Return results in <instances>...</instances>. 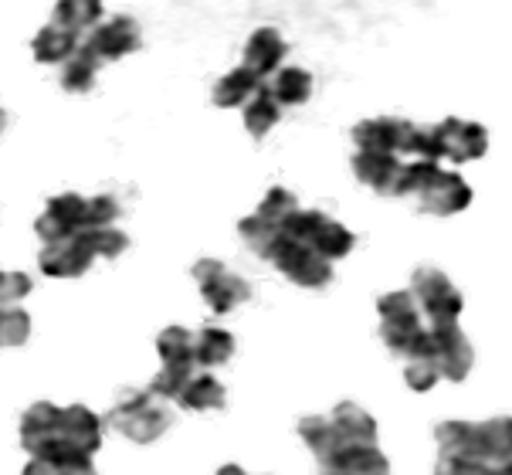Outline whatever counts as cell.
Returning a JSON list of instances; mask_svg holds the SVG:
<instances>
[{
    "label": "cell",
    "mask_w": 512,
    "mask_h": 475,
    "mask_svg": "<svg viewBox=\"0 0 512 475\" xmlns=\"http://www.w3.org/2000/svg\"><path fill=\"white\" fill-rule=\"evenodd\" d=\"M380 340L404 364L411 391H431L438 380L462 384L475 367V347L462 330L465 299L441 269H414L411 289L377 299Z\"/></svg>",
    "instance_id": "6da1fadb"
},
{
    "label": "cell",
    "mask_w": 512,
    "mask_h": 475,
    "mask_svg": "<svg viewBox=\"0 0 512 475\" xmlns=\"http://www.w3.org/2000/svg\"><path fill=\"white\" fill-rule=\"evenodd\" d=\"M238 235L258 258L275 265L285 279L302 289L333 285V262L357 248V235L343 221L329 218L326 211H312V207H292L275 221L248 214L238 221Z\"/></svg>",
    "instance_id": "7a4b0ae2"
},
{
    "label": "cell",
    "mask_w": 512,
    "mask_h": 475,
    "mask_svg": "<svg viewBox=\"0 0 512 475\" xmlns=\"http://www.w3.org/2000/svg\"><path fill=\"white\" fill-rule=\"evenodd\" d=\"M299 438L316 459L319 475H394L377 442V418L357 401L299 418Z\"/></svg>",
    "instance_id": "3957f363"
},
{
    "label": "cell",
    "mask_w": 512,
    "mask_h": 475,
    "mask_svg": "<svg viewBox=\"0 0 512 475\" xmlns=\"http://www.w3.org/2000/svg\"><path fill=\"white\" fill-rule=\"evenodd\" d=\"M435 475H512V414L435 425Z\"/></svg>",
    "instance_id": "277c9868"
},
{
    "label": "cell",
    "mask_w": 512,
    "mask_h": 475,
    "mask_svg": "<svg viewBox=\"0 0 512 475\" xmlns=\"http://www.w3.org/2000/svg\"><path fill=\"white\" fill-rule=\"evenodd\" d=\"M156 353L163 367L150 380V391L177 401L184 411H221L228 408V387L201 364L197 333L184 326H167L156 336Z\"/></svg>",
    "instance_id": "5b68a950"
},
{
    "label": "cell",
    "mask_w": 512,
    "mask_h": 475,
    "mask_svg": "<svg viewBox=\"0 0 512 475\" xmlns=\"http://www.w3.org/2000/svg\"><path fill=\"white\" fill-rule=\"evenodd\" d=\"M102 428V418L85 404L38 401L21 414V448L31 459H92L102 448Z\"/></svg>",
    "instance_id": "8992f818"
},
{
    "label": "cell",
    "mask_w": 512,
    "mask_h": 475,
    "mask_svg": "<svg viewBox=\"0 0 512 475\" xmlns=\"http://www.w3.org/2000/svg\"><path fill=\"white\" fill-rule=\"evenodd\" d=\"M129 248V235L112 228H85L72 238L41 245L38 265L51 279H78L92 269L95 258H119Z\"/></svg>",
    "instance_id": "52a82bcc"
},
{
    "label": "cell",
    "mask_w": 512,
    "mask_h": 475,
    "mask_svg": "<svg viewBox=\"0 0 512 475\" xmlns=\"http://www.w3.org/2000/svg\"><path fill=\"white\" fill-rule=\"evenodd\" d=\"M119 218H123V201L116 194L82 197L75 190H68V194L51 197L41 218L34 221V231L48 245V241L72 238L85 228H112Z\"/></svg>",
    "instance_id": "ba28073f"
},
{
    "label": "cell",
    "mask_w": 512,
    "mask_h": 475,
    "mask_svg": "<svg viewBox=\"0 0 512 475\" xmlns=\"http://www.w3.org/2000/svg\"><path fill=\"white\" fill-rule=\"evenodd\" d=\"M173 421H177V414H173V408L167 404V397L153 394L150 387H143V391L126 387V391H119L116 404H112V411L102 418V425L119 431V435L136 445H150L163 431L173 428Z\"/></svg>",
    "instance_id": "9c48e42d"
},
{
    "label": "cell",
    "mask_w": 512,
    "mask_h": 475,
    "mask_svg": "<svg viewBox=\"0 0 512 475\" xmlns=\"http://www.w3.org/2000/svg\"><path fill=\"white\" fill-rule=\"evenodd\" d=\"M190 275H194L197 285H201V296L207 306H211L214 316H228L255 296L251 282L241 279L238 272H231L221 258H197Z\"/></svg>",
    "instance_id": "30bf717a"
},
{
    "label": "cell",
    "mask_w": 512,
    "mask_h": 475,
    "mask_svg": "<svg viewBox=\"0 0 512 475\" xmlns=\"http://www.w3.org/2000/svg\"><path fill=\"white\" fill-rule=\"evenodd\" d=\"M82 45L89 48L99 62H119V58H126L143 48V28L136 17L116 14V17H109V21L95 24Z\"/></svg>",
    "instance_id": "8fae6325"
},
{
    "label": "cell",
    "mask_w": 512,
    "mask_h": 475,
    "mask_svg": "<svg viewBox=\"0 0 512 475\" xmlns=\"http://www.w3.org/2000/svg\"><path fill=\"white\" fill-rule=\"evenodd\" d=\"M411 129H414V123H407V119L380 116V119H363V123L353 126L350 136H353V143H357V150L394 153V157H401Z\"/></svg>",
    "instance_id": "7c38bea8"
},
{
    "label": "cell",
    "mask_w": 512,
    "mask_h": 475,
    "mask_svg": "<svg viewBox=\"0 0 512 475\" xmlns=\"http://www.w3.org/2000/svg\"><path fill=\"white\" fill-rule=\"evenodd\" d=\"M472 197L475 194H472V187H468V180L462 174H455V170H445V174L428 187V194L421 197L418 207L424 214H435V218H451V214L468 211Z\"/></svg>",
    "instance_id": "4fadbf2b"
},
{
    "label": "cell",
    "mask_w": 512,
    "mask_h": 475,
    "mask_svg": "<svg viewBox=\"0 0 512 475\" xmlns=\"http://www.w3.org/2000/svg\"><path fill=\"white\" fill-rule=\"evenodd\" d=\"M350 163H353V174H357L360 184L377 190L380 197H394L397 180H401V167H404L401 157H394V153L357 150Z\"/></svg>",
    "instance_id": "5bb4252c"
},
{
    "label": "cell",
    "mask_w": 512,
    "mask_h": 475,
    "mask_svg": "<svg viewBox=\"0 0 512 475\" xmlns=\"http://www.w3.org/2000/svg\"><path fill=\"white\" fill-rule=\"evenodd\" d=\"M441 129H445L451 163H472L489 153V133H485L482 123H468V119L448 116V119H441Z\"/></svg>",
    "instance_id": "9a60e30c"
},
{
    "label": "cell",
    "mask_w": 512,
    "mask_h": 475,
    "mask_svg": "<svg viewBox=\"0 0 512 475\" xmlns=\"http://www.w3.org/2000/svg\"><path fill=\"white\" fill-rule=\"evenodd\" d=\"M285 38L275 28H258L251 31L248 45H245V68L255 72L258 79H268L272 72H279L282 62H285Z\"/></svg>",
    "instance_id": "2e32d148"
},
{
    "label": "cell",
    "mask_w": 512,
    "mask_h": 475,
    "mask_svg": "<svg viewBox=\"0 0 512 475\" xmlns=\"http://www.w3.org/2000/svg\"><path fill=\"white\" fill-rule=\"evenodd\" d=\"M262 79H258L255 72H248L245 65L241 68H231L228 75H221L218 82H214V89H211V102L218 109H241V106H248L251 99H255V92L262 89Z\"/></svg>",
    "instance_id": "e0dca14e"
},
{
    "label": "cell",
    "mask_w": 512,
    "mask_h": 475,
    "mask_svg": "<svg viewBox=\"0 0 512 475\" xmlns=\"http://www.w3.org/2000/svg\"><path fill=\"white\" fill-rule=\"evenodd\" d=\"M78 34H72L68 28H62V24H45L38 34H34V41H31V51H34V58H38L41 65H65L68 58L78 51Z\"/></svg>",
    "instance_id": "ac0fdd59"
},
{
    "label": "cell",
    "mask_w": 512,
    "mask_h": 475,
    "mask_svg": "<svg viewBox=\"0 0 512 475\" xmlns=\"http://www.w3.org/2000/svg\"><path fill=\"white\" fill-rule=\"evenodd\" d=\"M279 119H282L279 99H275L268 85H262V89L255 92V99H251L248 106H245V129H248L251 136H255V140H265Z\"/></svg>",
    "instance_id": "d6986e66"
},
{
    "label": "cell",
    "mask_w": 512,
    "mask_h": 475,
    "mask_svg": "<svg viewBox=\"0 0 512 475\" xmlns=\"http://www.w3.org/2000/svg\"><path fill=\"white\" fill-rule=\"evenodd\" d=\"M102 21V0H58L55 24H62L72 34L92 31Z\"/></svg>",
    "instance_id": "ffe728a7"
},
{
    "label": "cell",
    "mask_w": 512,
    "mask_h": 475,
    "mask_svg": "<svg viewBox=\"0 0 512 475\" xmlns=\"http://www.w3.org/2000/svg\"><path fill=\"white\" fill-rule=\"evenodd\" d=\"M268 89H272V95L279 99L282 109L302 106V102H309V95H312V75L306 68H279V72H275V82L268 85Z\"/></svg>",
    "instance_id": "44dd1931"
},
{
    "label": "cell",
    "mask_w": 512,
    "mask_h": 475,
    "mask_svg": "<svg viewBox=\"0 0 512 475\" xmlns=\"http://www.w3.org/2000/svg\"><path fill=\"white\" fill-rule=\"evenodd\" d=\"M234 350H238V343H234V336L228 330H221V326H204V330H197V353H201V364L207 370L228 364L234 357Z\"/></svg>",
    "instance_id": "7402d4cb"
},
{
    "label": "cell",
    "mask_w": 512,
    "mask_h": 475,
    "mask_svg": "<svg viewBox=\"0 0 512 475\" xmlns=\"http://www.w3.org/2000/svg\"><path fill=\"white\" fill-rule=\"evenodd\" d=\"M99 68H102L99 58H95L85 45H78L75 55L62 65V85H65L68 92H89L92 85H95V75H99Z\"/></svg>",
    "instance_id": "603a6c76"
},
{
    "label": "cell",
    "mask_w": 512,
    "mask_h": 475,
    "mask_svg": "<svg viewBox=\"0 0 512 475\" xmlns=\"http://www.w3.org/2000/svg\"><path fill=\"white\" fill-rule=\"evenodd\" d=\"M31 336V316L21 306L0 313V350L4 347H24Z\"/></svg>",
    "instance_id": "cb8c5ba5"
},
{
    "label": "cell",
    "mask_w": 512,
    "mask_h": 475,
    "mask_svg": "<svg viewBox=\"0 0 512 475\" xmlns=\"http://www.w3.org/2000/svg\"><path fill=\"white\" fill-rule=\"evenodd\" d=\"M21 475H99L92 459H31Z\"/></svg>",
    "instance_id": "d4e9b609"
},
{
    "label": "cell",
    "mask_w": 512,
    "mask_h": 475,
    "mask_svg": "<svg viewBox=\"0 0 512 475\" xmlns=\"http://www.w3.org/2000/svg\"><path fill=\"white\" fill-rule=\"evenodd\" d=\"M31 289H34V282H31L28 272H4L0 269V313H4V309L21 306V302L31 296Z\"/></svg>",
    "instance_id": "484cf974"
},
{
    "label": "cell",
    "mask_w": 512,
    "mask_h": 475,
    "mask_svg": "<svg viewBox=\"0 0 512 475\" xmlns=\"http://www.w3.org/2000/svg\"><path fill=\"white\" fill-rule=\"evenodd\" d=\"M218 475H248V472L241 469V465H224V469H221Z\"/></svg>",
    "instance_id": "4316f807"
},
{
    "label": "cell",
    "mask_w": 512,
    "mask_h": 475,
    "mask_svg": "<svg viewBox=\"0 0 512 475\" xmlns=\"http://www.w3.org/2000/svg\"><path fill=\"white\" fill-rule=\"evenodd\" d=\"M7 123H11V116H7V109L0 106V133H4V129H7Z\"/></svg>",
    "instance_id": "83f0119b"
}]
</instances>
